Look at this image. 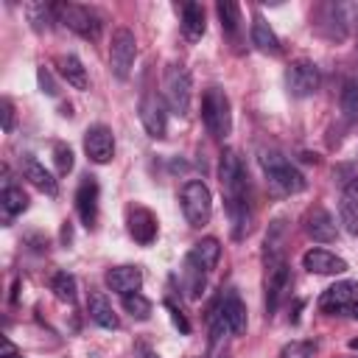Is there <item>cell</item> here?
Listing matches in <instances>:
<instances>
[{
    "instance_id": "37",
    "label": "cell",
    "mask_w": 358,
    "mask_h": 358,
    "mask_svg": "<svg viewBox=\"0 0 358 358\" xmlns=\"http://www.w3.org/2000/svg\"><path fill=\"white\" fill-rule=\"evenodd\" d=\"M165 308H168V313H171V322H173V324L182 330V333H190V322L185 319V313H182V310H179V308H176L171 299H165Z\"/></svg>"
},
{
    "instance_id": "9",
    "label": "cell",
    "mask_w": 358,
    "mask_h": 358,
    "mask_svg": "<svg viewBox=\"0 0 358 358\" xmlns=\"http://www.w3.org/2000/svg\"><path fill=\"white\" fill-rule=\"evenodd\" d=\"M84 151L95 165H106L115 157V137L112 129L103 123H95L84 131Z\"/></svg>"
},
{
    "instance_id": "41",
    "label": "cell",
    "mask_w": 358,
    "mask_h": 358,
    "mask_svg": "<svg viewBox=\"0 0 358 358\" xmlns=\"http://www.w3.org/2000/svg\"><path fill=\"white\" fill-rule=\"evenodd\" d=\"M350 350H358V338H350Z\"/></svg>"
},
{
    "instance_id": "22",
    "label": "cell",
    "mask_w": 358,
    "mask_h": 358,
    "mask_svg": "<svg viewBox=\"0 0 358 358\" xmlns=\"http://www.w3.org/2000/svg\"><path fill=\"white\" fill-rule=\"evenodd\" d=\"M22 176H25L36 190H42L45 196H56V193H59V185H56L53 173H50L39 159H34V157H25V159H22Z\"/></svg>"
},
{
    "instance_id": "34",
    "label": "cell",
    "mask_w": 358,
    "mask_h": 358,
    "mask_svg": "<svg viewBox=\"0 0 358 358\" xmlns=\"http://www.w3.org/2000/svg\"><path fill=\"white\" fill-rule=\"evenodd\" d=\"M316 344L313 341H291L280 350V358H313Z\"/></svg>"
},
{
    "instance_id": "25",
    "label": "cell",
    "mask_w": 358,
    "mask_h": 358,
    "mask_svg": "<svg viewBox=\"0 0 358 358\" xmlns=\"http://www.w3.org/2000/svg\"><path fill=\"white\" fill-rule=\"evenodd\" d=\"M25 17H28L31 28L39 34L50 31V25L59 22L56 20V3H25Z\"/></svg>"
},
{
    "instance_id": "13",
    "label": "cell",
    "mask_w": 358,
    "mask_h": 358,
    "mask_svg": "<svg viewBox=\"0 0 358 358\" xmlns=\"http://www.w3.org/2000/svg\"><path fill=\"white\" fill-rule=\"evenodd\" d=\"M291 285V271L285 266V260H277V263H268V271H266V310L274 313L285 296Z\"/></svg>"
},
{
    "instance_id": "27",
    "label": "cell",
    "mask_w": 358,
    "mask_h": 358,
    "mask_svg": "<svg viewBox=\"0 0 358 358\" xmlns=\"http://www.w3.org/2000/svg\"><path fill=\"white\" fill-rule=\"evenodd\" d=\"M204 271H213L215 268V263H218V257H221V243H218V238H201L199 243H193V249L187 252Z\"/></svg>"
},
{
    "instance_id": "18",
    "label": "cell",
    "mask_w": 358,
    "mask_h": 358,
    "mask_svg": "<svg viewBox=\"0 0 358 358\" xmlns=\"http://www.w3.org/2000/svg\"><path fill=\"white\" fill-rule=\"evenodd\" d=\"M106 285L120 296L134 294L143 285V271L137 266H115L106 271Z\"/></svg>"
},
{
    "instance_id": "23",
    "label": "cell",
    "mask_w": 358,
    "mask_h": 358,
    "mask_svg": "<svg viewBox=\"0 0 358 358\" xmlns=\"http://www.w3.org/2000/svg\"><path fill=\"white\" fill-rule=\"evenodd\" d=\"M204 28H207V22H204L201 3H182V34L190 42H196L204 36Z\"/></svg>"
},
{
    "instance_id": "26",
    "label": "cell",
    "mask_w": 358,
    "mask_h": 358,
    "mask_svg": "<svg viewBox=\"0 0 358 358\" xmlns=\"http://www.w3.org/2000/svg\"><path fill=\"white\" fill-rule=\"evenodd\" d=\"M0 207H3V218H6V221L17 218L20 213L28 210V196H25V190L17 187V185H6L3 193H0Z\"/></svg>"
},
{
    "instance_id": "8",
    "label": "cell",
    "mask_w": 358,
    "mask_h": 358,
    "mask_svg": "<svg viewBox=\"0 0 358 358\" xmlns=\"http://www.w3.org/2000/svg\"><path fill=\"white\" fill-rule=\"evenodd\" d=\"M319 67L308 59H299V62H291L288 70H285V87L294 98H308L319 90Z\"/></svg>"
},
{
    "instance_id": "38",
    "label": "cell",
    "mask_w": 358,
    "mask_h": 358,
    "mask_svg": "<svg viewBox=\"0 0 358 358\" xmlns=\"http://www.w3.org/2000/svg\"><path fill=\"white\" fill-rule=\"evenodd\" d=\"M0 117H3V131L8 134V131L14 129V103H11L8 98L0 101Z\"/></svg>"
},
{
    "instance_id": "28",
    "label": "cell",
    "mask_w": 358,
    "mask_h": 358,
    "mask_svg": "<svg viewBox=\"0 0 358 358\" xmlns=\"http://www.w3.org/2000/svg\"><path fill=\"white\" fill-rule=\"evenodd\" d=\"M215 11H218V20H221V31L229 39H238V34H241V6L232 3V0H218Z\"/></svg>"
},
{
    "instance_id": "19",
    "label": "cell",
    "mask_w": 358,
    "mask_h": 358,
    "mask_svg": "<svg viewBox=\"0 0 358 358\" xmlns=\"http://www.w3.org/2000/svg\"><path fill=\"white\" fill-rule=\"evenodd\" d=\"M129 232H131V238L137 243L148 246L157 238V215L151 210H145V207H134L129 213Z\"/></svg>"
},
{
    "instance_id": "15",
    "label": "cell",
    "mask_w": 358,
    "mask_h": 358,
    "mask_svg": "<svg viewBox=\"0 0 358 358\" xmlns=\"http://www.w3.org/2000/svg\"><path fill=\"white\" fill-rule=\"evenodd\" d=\"M302 266L310 271V274H344L350 266L344 257H338L336 252H327V249H308L302 255Z\"/></svg>"
},
{
    "instance_id": "2",
    "label": "cell",
    "mask_w": 358,
    "mask_h": 358,
    "mask_svg": "<svg viewBox=\"0 0 358 358\" xmlns=\"http://www.w3.org/2000/svg\"><path fill=\"white\" fill-rule=\"evenodd\" d=\"M260 165H263V173L268 179V185L277 190V193H285V196H294V193H302L308 187L302 171L296 165H291L280 151H263L260 154Z\"/></svg>"
},
{
    "instance_id": "16",
    "label": "cell",
    "mask_w": 358,
    "mask_h": 358,
    "mask_svg": "<svg viewBox=\"0 0 358 358\" xmlns=\"http://www.w3.org/2000/svg\"><path fill=\"white\" fill-rule=\"evenodd\" d=\"M338 221L350 235H358V173L350 176L341 187V201H338Z\"/></svg>"
},
{
    "instance_id": "31",
    "label": "cell",
    "mask_w": 358,
    "mask_h": 358,
    "mask_svg": "<svg viewBox=\"0 0 358 358\" xmlns=\"http://www.w3.org/2000/svg\"><path fill=\"white\" fill-rule=\"evenodd\" d=\"M50 291H53L56 299H62V302H76V291H78L76 277H73L70 271H56V274L50 277Z\"/></svg>"
},
{
    "instance_id": "21",
    "label": "cell",
    "mask_w": 358,
    "mask_h": 358,
    "mask_svg": "<svg viewBox=\"0 0 358 358\" xmlns=\"http://www.w3.org/2000/svg\"><path fill=\"white\" fill-rule=\"evenodd\" d=\"M252 45L260 53H268V56H280V50H282L274 28L266 22L263 14H252Z\"/></svg>"
},
{
    "instance_id": "11",
    "label": "cell",
    "mask_w": 358,
    "mask_h": 358,
    "mask_svg": "<svg viewBox=\"0 0 358 358\" xmlns=\"http://www.w3.org/2000/svg\"><path fill=\"white\" fill-rule=\"evenodd\" d=\"M358 299V282L355 280H341V282H333L322 296H319V308L330 316L336 313H350V305Z\"/></svg>"
},
{
    "instance_id": "7",
    "label": "cell",
    "mask_w": 358,
    "mask_h": 358,
    "mask_svg": "<svg viewBox=\"0 0 358 358\" xmlns=\"http://www.w3.org/2000/svg\"><path fill=\"white\" fill-rule=\"evenodd\" d=\"M134 56H137V39L129 28H117L112 34V42H109V67L115 73L117 81H126L131 76V67H134Z\"/></svg>"
},
{
    "instance_id": "42",
    "label": "cell",
    "mask_w": 358,
    "mask_h": 358,
    "mask_svg": "<svg viewBox=\"0 0 358 358\" xmlns=\"http://www.w3.org/2000/svg\"><path fill=\"white\" fill-rule=\"evenodd\" d=\"M3 358H22V355H20V352H14V355H3Z\"/></svg>"
},
{
    "instance_id": "30",
    "label": "cell",
    "mask_w": 358,
    "mask_h": 358,
    "mask_svg": "<svg viewBox=\"0 0 358 358\" xmlns=\"http://www.w3.org/2000/svg\"><path fill=\"white\" fill-rule=\"evenodd\" d=\"M282 235H285V218H274L268 232H266V260L268 263H277L282 260Z\"/></svg>"
},
{
    "instance_id": "32",
    "label": "cell",
    "mask_w": 358,
    "mask_h": 358,
    "mask_svg": "<svg viewBox=\"0 0 358 358\" xmlns=\"http://www.w3.org/2000/svg\"><path fill=\"white\" fill-rule=\"evenodd\" d=\"M338 103H341V112H344V117H347L350 123H352V120H358V81L347 78V81L341 84Z\"/></svg>"
},
{
    "instance_id": "35",
    "label": "cell",
    "mask_w": 358,
    "mask_h": 358,
    "mask_svg": "<svg viewBox=\"0 0 358 358\" xmlns=\"http://www.w3.org/2000/svg\"><path fill=\"white\" fill-rule=\"evenodd\" d=\"M53 162H56V171L64 176L73 171V148L64 145V143H56L53 145Z\"/></svg>"
},
{
    "instance_id": "33",
    "label": "cell",
    "mask_w": 358,
    "mask_h": 358,
    "mask_svg": "<svg viewBox=\"0 0 358 358\" xmlns=\"http://www.w3.org/2000/svg\"><path fill=\"white\" fill-rule=\"evenodd\" d=\"M123 308H126V313H131V316L140 319V322H145V319L151 316V299H145L140 291L126 294V296H123Z\"/></svg>"
},
{
    "instance_id": "29",
    "label": "cell",
    "mask_w": 358,
    "mask_h": 358,
    "mask_svg": "<svg viewBox=\"0 0 358 358\" xmlns=\"http://www.w3.org/2000/svg\"><path fill=\"white\" fill-rule=\"evenodd\" d=\"M182 280H185V291L190 299H199L204 294V280H207V271L187 255L185 257V268H182Z\"/></svg>"
},
{
    "instance_id": "1",
    "label": "cell",
    "mask_w": 358,
    "mask_h": 358,
    "mask_svg": "<svg viewBox=\"0 0 358 358\" xmlns=\"http://www.w3.org/2000/svg\"><path fill=\"white\" fill-rule=\"evenodd\" d=\"M218 182H221L227 210H229V218H232V235L243 238L249 232V218L252 215H249V196H246V171H243V165H241V159L232 148H227L221 154Z\"/></svg>"
},
{
    "instance_id": "20",
    "label": "cell",
    "mask_w": 358,
    "mask_h": 358,
    "mask_svg": "<svg viewBox=\"0 0 358 358\" xmlns=\"http://www.w3.org/2000/svg\"><path fill=\"white\" fill-rule=\"evenodd\" d=\"M87 313H90V319H92L98 327H106V330H117V327H120V319H117L112 302H109L101 291H92V294L87 296Z\"/></svg>"
},
{
    "instance_id": "39",
    "label": "cell",
    "mask_w": 358,
    "mask_h": 358,
    "mask_svg": "<svg viewBox=\"0 0 358 358\" xmlns=\"http://www.w3.org/2000/svg\"><path fill=\"white\" fill-rule=\"evenodd\" d=\"M137 358H159V355H157L148 344H143V341H140V344H137Z\"/></svg>"
},
{
    "instance_id": "10",
    "label": "cell",
    "mask_w": 358,
    "mask_h": 358,
    "mask_svg": "<svg viewBox=\"0 0 358 358\" xmlns=\"http://www.w3.org/2000/svg\"><path fill=\"white\" fill-rule=\"evenodd\" d=\"M140 123H143V129L148 131V137H154V140L165 137V129H168V109H165V103H162L159 95H151V92L143 95V101H140Z\"/></svg>"
},
{
    "instance_id": "3",
    "label": "cell",
    "mask_w": 358,
    "mask_h": 358,
    "mask_svg": "<svg viewBox=\"0 0 358 358\" xmlns=\"http://www.w3.org/2000/svg\"><path fill=\"white\" fill-rule=\"evenodd\" d=\"M201 120L207 131L215 140H224L232 131V112H229V98L221 87H210L201 95Z\"/></svg>"
},
{
    "instance_id": "24",
    "label": "cell",
    "mask_w": 358,
    "mask_h": 358,
    "mask_svg": "<svg viewBox=\"0 0 358 358\" xmlns=\"http://www.w3.org/2000/svg\"><path fill=\"white\" fill-rule=\"evenodd\" d=\"M56 64H59L62 78H64L70 87H76V90H87V87H90L87 70H84V64H81V59H78V56H73V53L59 56V59H56Z\"/></svg>"
},
{
    "instance_id": "12",
    "label": "cell",
    "mask_w": 358,
    "mask_h": 358,
    "mask_svg": "<svg viewBox=\"0 0 358 358\" xmlns=\"http://www.w3.org/2000/svg\"><path fill=\"white\" fill-rule=\"evenodd\" d=\"M98 193H101L98 179L90 176V173L81 176L78 190H76V210H78V218L87 229H92L95 221H98Z\"/></svg>"
},
{
    "instance_id": "6",
    "label": "cell",
    "mask_w": 358,
    "mask_h": 358,
    "mask_svg": "<svg viewBox=\"0 0 358 358\" xmlns=\"http://www.w3.org/2000/svg\"><path fill=\"white\" fill-rule=\"evenodd\" d=\"M56 20L84 39H98L101 28H103L101 17L92 8L78 6V3H56Z\"/></svg>"
},
{
    "instance_id": "40",
    "label": "cell",
    "mask_w": 358,
    "mask_h": 358,
    "mask_svg": "<svg viewBox=\"0 0 358 358\" xmlns=\"http://www.w3.org/2000/svg\"><path fill=\"white\" fill-rule=\"evenodd\" d=\"M350 316H355V319H358V299L350 305Z\"/></svg>"
},
{
    "instance_id": "5",
    "label": "cell",
    "mask_w": 358,
    "mask_h": 358,
    "mask_svg": "<svg viewBox=\"0 0 358 358\" xmlns=\"http://www.w3.org/2000/svg\"><path fill=\"white\" fill-rule=\"evenodd\" d=\"M162 90H165V101H168L171 112L187 115L190 95H193V78H190V70L185 64H168L165 67V73H162Z\"/></svg>"
},
{
    "instance_id": "4",
    "label": "cell",
    "mask_w": 358,
    "mask_h": 358,
    "mask_svg": "<svg viewBox=\"0 0 358 358\" xmlns=\"http://www.w3.org/2000/svg\"><path fill=\"white\" fill-rule=\"evenodd\" d=\"M179 201H182V213H185L190 227H204L210 221V215H213V193L201 179L185 182L182 193H179Z\"/></svg>"
},
{
    "instance_id": "36",
    "label": "cell",
    "mask_w": 358,
    "mask_h": 358,
    "mask_svg": "<svg viewBox=\"0 0 358 358\" xmlns=\"http://www.w3.org/2000/svg\"><path fill=\"white\" fill-rule=\"evenodd\" d=\"M36 81H39V90L45 92V95H59V87H56V81H53V76H50V70L42 64L39 70H36Z\"/></svg>"
},
{
    "instance_id": "17",
    "label": "cell",
    "mask_w": 358,
    "mask_h": 358,
    "mask_svg": "<svg viewBox=\"0 0 358 358\" xmlns=\"http://www.w3.org/2000/svg\"><path fill=\"white\" fill-rule=\"evenodd\" d=\"M221 316H224L227 330H229L232 336H243V333H246V305L241 302L238 291L229 288V291L221 296Z\"/></svg>"
},
{
    "instance_id": "14",
    "label": "cell",
    "mask_w": 358,
    "mask_h": 358,
    "mask_svg": "<svg viewBox=\"0 0 358 358\" xmlns=\"http://www.w3.org/2000/svg\"><path fill=\"white\" fill-rule=\"evenodd\" d=\"M305 232L316 241V243H333L338 238V227L333 221V215L324 207H310L305 215Z\"/></svg>"
}]
</instances>
